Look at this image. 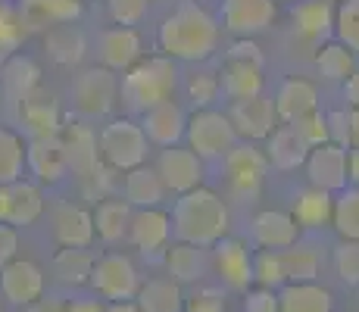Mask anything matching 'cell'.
I'll return each instance as SVG.
<instances>
[{"label":"cell","mask_w":359,"mask_h":312,"mask_svg":"<svg viewBox=\"0 0 359 312\" xmlns=\"http://www.w3.org/2000/svg\"><path fill=\"white\" fill-rule=\"evenodd\" d=\"M219 32H222V25L203 4L184 0L163 19L160 32H156V44H160L163 57L169 60L203 62L216 53Z\"/></svg>","instance_id":"1"},{"label":"cell","mask_w":359,"mask_h":312,"mask_svg":"<svg viewBox=\"0 0 359 312\" xmlns=\"http://www.w3.org/2000/svg\"><path fill=\"white\" fill-rule=\"evenodd\" d=\"M172 231L184 244L212 247L222 238H229L231 212L225 200L210 187H194L188 194H178L175 206H172Z\"/></svg>","instance_id":"2"},{"label":"cell","mask_w":359,"mask_h":312,"mask_svg":"<svg viewBox=\"0 0 359 312\" xmlns=\"http://www.w3.org/2000/svg\"><path fill=\"white\" fill-rule=\"evenodd\" d=\"M175 88H178V66L175 60L163 57V53L141 57L135 66L122 72L119 81V94L131 113H147V109L172 100Z\"/></svg>","instance_id":"3"},{"label":"cell","mask_w":359,"mask_h":312,"mask_svg":"<svg viewBox=\"0 0 359 312\" xmlns=\"http://www.w3.org/2000/svg\"><path fill=\"white\" fill-rule=\"evenodd\" d=\"M147 135L137 122L131 119H113L100 128L97 135V150L100 163L109 165L113 172H131L137 165L147 163Z\"/></svg>","instance_id":"4"},{"label":"cell","mask_w":359,"mask_h":312,"mask_svg":"<svg viewBox=\"0 0 359 312\" xmlns=\"http://www.w3.org/2000/svg\"><path fill=\"white\" fill-rule=\"evenodd\" d=\"M184 141L200 159H222L238 144V131H234L229 113L194 109V116H188Z\"/></svg>","instance_id":"5"},{"label":"cell","mask_w":359,"mask_h":312,"mask_svg":"<svg viewBox=\"0 0 359 312\" xmlns=\"http://www.w3.org/2000/svg\"><path fill=\"white\" fill-rule=\"evenodd\" d=\"M222 172H225V184H229V191L234 197L253 200L259 194L262 182H266V172H269L266 150H259L257 144H250V141L234 144L229 154L222 156Z\"/></svg>","instance_id":"6"},{"label":"cell","mask_w":359,"mask_h":312,"mask_svg":"<svg viewBox=\"0 0 359 312\" xmlns=\"http://www.w3.org/2000/svg\"><path fill=\"white\" fill-rule=\"evenodd\" d=\"M91 284L103 300H135L137 287H141V275H137L135 262L126 253H107L94 259L91 269Z\"/></svg>","instance_id":"7"},{"label":"cell","mask_w":359,"mask_h":312,"mask_svg":"<svg viewBox=\"0 0 359 312\" xmlns=\"http://www.w3.org/2000/svg\"><path fill=\"white\" fill-rule=\"evenodd\" d=\"M116 97H119V79H116L113 69L107 66H94L75 79L72 85V103L81 116H107L116 107Z\"/></svg>","instance_id":"8"},{"label":"cell","mask_w":359,"mask_h":312,"mask_svg":"<svg viewBox=\"0 0 359 312\" xmlns=\"http://www.w3.org/2000/svg\"><path fill=\"white\" fill-rule=\"evenodd\" d=\"M278 16V0H219V25L238 38L266 32Z\"/></svg>","instance_id":"9"},{"label":"cell","mask_w":359,"mask_h":312,"mask_svg":"<svg viewBox=\"0 0 359 312\" xmlns=\"http://www.w3.org/2000/svg\"><path fill=\"white\" fill-rule=\"evenodd\" d=\"M229 119L238 131L241 141H266L275 128H278V113H275V100L269 97H247V100H231L229 109Z\"/></svg>","instance_id":"10"},{"label":"cell","mask_w":359,"mask_h":312,"mask_svg":"<svg viewBox=\"0 0 359 312\" xmlns=\"http://www.w3.org/2000/svg\"><path fill=\"white\" fill-rule=\"evenodd\" d=\"M303 165H306L309 184L319 187V191L341 194L344 187L350 184V178H347V147H341V144H334V141H325V144H319V147H313Z\"/></svg>","instance_id":"11"},{"label":"cell","mask_w":359,"mask_h":312,"mask_svg":"<svg viewBox=\"0 0 359 312\" xmlns=\"http://www.w3.org/2000/svg\"><path fill=\"white\" fill-rule=\"evenodd\" d=\"M156 175L163 178L165 191L188 194L203 182V159H200L191 147H182V144L163 147L160 159H156Z\"/></svg>","instance_id":"12"},{"label":"cell","mask_w":359,"mask_h":312,"mask_svg":"<svg viewBox=\"0 0 359 312\" xmlns=\"http://www.w3.org/2000/svg\"><path fill=\"white\" fill-rule=\"evenodd\" d=\"M60 144H63V154L69 163V172L75 178H88L94 169L100 165V150H97V135L88 128L85 122H63L60 131Z\"/></svg>","instance_id":"13"},{"label":"cell","mask_w":359,"mask_h":312,"mask_svg":"<svg viewBox=\"0 0 359 312\" xmlns=\"http://www.w3.org/2000/svg\"><path fill=\"white\" fill-rule=\"evenodd\" d=\"M0 290L13 306H29L41 294H44V272H41L38 262L32 259H13L0 269Z\"/></svg>","instance_id":"14"},{"label":"cell","mask_w":359,"mask_h":312,"mask_svg":"<svg viewBox=\"0 0 359 312\" xmlns=\"http://www.w3.org/2000/svg\"><path fill=\"white\" fill-rule=\"evenodd\" d=\"M212 269L216 275L229 284L231 290H247L253 284V253L247 250L244 240L238 238H222L212 244Z\"/></svg>","instance_id":"15"},{"label":"cell","mask_w":359,"mask_h":312,"mask_svg":"<svg viewBox=\"0 0 359 312\" xmlns=\"http://www.w3.org/2000/svg\"><path fill=\"white\" fill-rule=\"evenodd\" d=\"M19 125L29 137H53L63 131V109L57 97L47 91H34L19 103Z\"/></svg>","instance_id":"16"},{"label":"cell","mask_w":359,"mask_h":312,"mask_svg":"<svg viewBox=\"0 0 359 312\" xmlns=\"http://www.w3.org/2000/svg\"><path fill=\"white\" fill-rule=\"evenodd\" d=\"M25 165L34 172L41 184H60L69 175V163L63 154V144H60V135L53 137H29L25 144Z\"/></svg>","instance_id":"17"},{"label":"cell","mask_w":359,"mask_h":312,"mask_svg":"<svg viewBox=\"0 0 359 312\" xmlns=\"http://www.w3.org/2000/svg\"><path fill=\"white\" fill-rule=\"evenodd\" d=\"M141 128L150 144L156 147H175L184 141V128H188V113L178 107L175 100H165L160 107L141 113Z\"/></svg>","instance_id":"18"},{"label":"cell","mask_w":359,"mask_h":312,"mask_svg":"<svg viewBox=\"0 0 359 312\" xmlns=\"http://www.w3.org/2000/svg\"><path fill=\"white\" fill-rule=\"evenodd\" d=\"M172 238V216L163 212L160 206H150V210H135L131 212V225H128V240L141 250L144 256L160 253L169 247Z\"/></svg>","instance_id":"19"},{"label":"cell","mask_w":359,"mask_h":312,"mask_svg":"<svg viewBox=\"0 0 359 312\" xmlns=\"http://www.w3.org/2000/svg\"><path fill=\"white\" fill-rule=\"evenodd\" d=\"M250 234H253V244L262 250H287L300 238V225L285 210H262L253 216Z\"/></svg>","instance_id":"20"},{"label":"cell","mask_w":359,"mask_h":312,"mask_svg":"<svg viewBox=\"0 0 359 312\" xmlns=\"http://www.w3.org/2000/svg\"><path fill=\"white\" fill-rule=\"evenodd\" d=\"M19 16L29 32H47L53 25L75 22L81 16L79 0H19Z\"/></svg>","instance_id":"21"},{"label":"cell","mask_w":359,"mask_h":312,"mask_svg":"<svg viewBox=\"0 0 359 312\" xmlns=\"http://www.w3.org/2000/svg\"><path fill=\"white\" fill-rule=\"evenodd\" d=\"M141 57H144L141 34L131 29V25H116V29L103 32L100 60H103L107 69H113V72H126V69H131Z\"/></svg>","instance_id":"22"},{"label":"cell","mask_w":359,"mask_h":312,"mask_svg":"<svg viewBox=\"0 0 359 312\" xmlns=\"http://www.w3.org/2000/svg\"><path fill=\"white\" fill-rule=\"evenodd\" d=\"M53 234L60 247H91L94 240V212L79 203H57L53 210Z\"/></svg>","instance_id":"23"},{"label":"cell","mask_w":359,"mask_h":312,"mask_svg":"<svg viewBox=\"0 0 359 312\" xmlns=\"http://www.w3.org/2000/svg\"><path fill=\"white\" fill-rule=\"evenodd\" d=\"M309 150H313V147H309V144L297 135L294 125H287V122L278 125V128L266 137V159H269V165H275V169H281V172L300 169V165L306 163Z\"/></svg>","instance_id":"24"},{"label":"cell","mask_w":359,"mask_h":312,"mask_svg":"<svg viewBox=\"0 0 359 312\" xmlns=\"http://www.w3.org/2000/svg\"><path fill=\"white\" fill-rule=\"evenodd\" d=\"M294 32L306 41H325L334 32V4L331 0H297L291 10Z\"/></svg>","instance_id":"25"},{"label":"cell","mask_w":359,"mask_h":312,"mask_svg":"<svg viewBox=\"0 0 359 312\" xmlns=\"http://www.w3.org/2000/svg\"><path fill=\"white\" fill-rule=\"evenodd\" d=\"M278 312H334V297L316 281H287L278 290Z\"/></svg>","instance_id":"26"},{"label":"cell","mask_w":359,"mask_h":312,"mask_svg":"<svg viewBox=\"0 0 359 312\" xmlns=\"http://www.w3.org/2000/svg\"><path fill=\"white\" fill-rule=\"evenodd\" d=\"M319 109V91L306 79H285L275 94V113L278 122H297L300 116Z\"/></svg>","instance_id":"27"},{"label":"cell","mask_w":359,"mask_h":312,"mask_svg":"<svg viewBox=\"0 0 359 312\" xmlns=\"http://www.w3.org/2000/svg\"><path fill=\"white\" fill-rule=\"evenodd\" d=\"M206 269H210V259H206L203 247L184 244V240L165 247V272H169L172 281H178V284H197L206 275Z\"/></svg>","instance_id":"28"},{"label":"cell","mask_w":359,"mask_h":312,"mask_svg":"<svg viewBox=\"0 0 359 312\" xmlns=\"http://www.w3.org/2000/svg\"><path fill=\"white\" fill-rule=\"evenodd\" d=\"M131 206L122 197H103L94 210V234L103 244H119L122 238H128V225H131Z\"/></svg>","instance_id":"29"},{"label":"cell","mask_w":359,"mask_h":312,"mask_svg":"<svg viewBox=\"0 0 359 312\" xmlns=\"http://www.w3.org/2000/svg\"><path fill=\"white\" fill-rule=\"evenodd\" d=\"M131 210H150V206H160L165 197V184L156 175V169L150 165H137V169L126 172V184H122Z\"/></svg>","instance_id":"30"},{"label":"cell","mask_w":359,"mask_h":312,"mask_svg":"<svg viewBox=\"0 0 359 312\" xmlns=\"http://www.w3.org/2000/svg\"><path fill=\"white\" fill-rule=\"evenodd\" d=\"M41 88V69L32 57H22V53H13L10 60L4 62V91L13 103H22L29 94H34Z\"/></svg>","instance_id":"31"},{"label":"cell","mask_w":359,"mask_h":312,"mask_svg":"<svg viewBox=\"0 0 359 312\" xmlns=\"http://www.w3.org/2000/svg\"><path fill=\"white\" fill-rule=\"evenodd\" d=\"M222 94L229 100H247V97L262 94V66H253V62H241V60H225L222 69Z\"/></svg>","instance_id":"32"},{"label":"cell","mask_w":359,"mask_h":312,"mask_svg":"<svg viewBox=\"0 0 359 312\" xmlns=\"http://www.w3.org/2000/svg\"><path fill=\"white\" fill-rule=\"evenodd\" d=\"M135 300L141 312H182L184 309L182 284L172 278H150L147 284L137 287Z\"/></svg>","instance_id":"33"},{"label":"cell","mask_w":359,"mask_h":312,"mask_svg":"<svg viewBox=\"0 0 359 312\" xmlns=\"http://www.w3.org/2000/svg\"><path fill=\"white\" fill-rule=\"evenodd\" d=\"M291 216L297 219V225H300V228L331 225V216H334V197H331L328 191H319V187L309 184L306 191H300L294 197Z\"/></svg>","instance_id":"34"},{"label":"cell","mask_w":359,"mask_h":312,"mask_svg":"<svg viewBox=\"0 0 359 312\" xmlns=\"http://www.w3.org/2000/svg\"><path fill=\"white\" fill-rule=\"evenodd\" d=\"M44 47H47V57L57 66H79L81 57H85V34L75 29L72 22L53 25V29L44 32Z\"/></svg>","instance_id":"35"},{"label":"cell","mask_w":359,"mask_h":312,"mask_svg":"<svg viewBox=\"0 0 359 312\" xmlns=\"http://www.w3.org/2000/svg\"><path fill=\"white\" fill-rule=\"evenodd\" d=\"M41 212H44V194H41L38 184L25 182V178H19V182L10 184V216L6 222L10 225H32V222L41 219Z\"/></svg>","instance_id":"36"},{"label":"cell","mask_w":359,"mask_h":312,"mask_svg":"<svg viewBox=\"0 0 359 312\" xmlns=\"http://www.w3.org/2000/svg\"><path fill=\"white\" fill-rule=\"evenodd\" d=\"M91 269L94 256L88 253V247H63L53 256V275H57L60 284H69V287L91 281Z\"/></svg>","instance_id":"37"},{"label":"cell","mask_w":359,"mask_h":312,"mask_svg":"<svg viewBox=\"0 0 359 312\" xmlns=\"http://www.w3.org/2000/svg\"><path fill=\"white\" fill-rule=\"evenodd\" d=\"M316 69L325 81H347L350 75L356 72V53L347 50L341 41H328V44L319 47L316 53Z\"/></svg>","instance_id":"38"},{"label":"cell","mask_w":359,"mask_h":312,"mask_svg":"<svg viewBox=\"0 0 359 312\" xmlns=\"http://www.w3.org/2000/svg\"><path fill=\"white\" fill-rule=\"evenodd\" d=\"M25 144L22 135L13 128H4L0 125V187L4 184H13L22 178V169H25Z\"/></svg>","instance_id":"39"},{"label":"cell","mask_w":359,"mask_h":312,"mask_svg":"<svg viewBox=\"0 0 359 312\" xmlns=\"http://www.w3.org/2000/svg\"><path fill=\"white\" fill-rule=\"evenodd\" d=\"M331 225L337 228L344 240H359V184L344 187L334 197V216Z\"/></svg>","instance_id":"40"},{"label":"cell","mask_w":359,"mask_h":312,"mask_svg":"<svg viewBox=\"0 0 359 312\" xmlns=\"http://www.w3.org/2000/svg\"><path fill=\"white\" fill-rule=\"evenodd\" d=\"M281 259H285V275L287 281H316L319 275V250L316 247H306V244H291L287 250H281Z\"/></svg>","instance_id":"41"},{"label":"cell","mask_w":359,"mask_h":312,"mask_svg":"<svg viewBox=\"0 0 359 312\" xmlns=\"http://www.w3.org/2000/svg\"><path fill=\"white\" fill-rule=\"evenodd\" d=\"M25 34H29V29H25L22 16H19V6L0 0V62H6L16 53V47L25 41Z\"/></svg>","instance_id":"42"},{"label":"cell","mask_w":359,"mask_h":312,"mask_svg":"<svg viewBox=\"0 0 359 312\" xmlns=\"http://www.w3.org/2000/svg\"><path fill=\"white\" fill-rule=\"evenodd\" d=\"M253 281L259 287H285L287 275H285V259H281V250H259L253 253Z\"/></svg>","instance_id":"43"},{"label":"cell","mask_w":359,"mask_h":312,"mask_svg":"<svg viewBox=\"0 0 359 312\" xmlns=\"http://www.w3.org/2000/svg\"><path fill=\"white\" fill-rule=\"evenodd\" d=\"M334 41L359 53V0H341L334 6Z\"/></svg>","instance_id":"44"},{"label":"cell","mask_w":359,"mask_h":312,"mask_svg":"<svg viewBox=\"0 0 359 312\" xmlns=\"http://www.w3.org/2000/svg\"><path fill=\"white\" fill-rule=\"evenodd\" d=\"M334 272L347 287H359V240H341L337 244Z\"/></svg>","instance_id":"45"},{"label":"cell","mask_w":359,"mask_h":312,"mask_svg":"<svg viewBox=\"0 0 359 312\" xmlns=\"http://www.w3.org/2000/svg\"><path fill=\"white\" fill-rule=\"evenodd\" d=\"M219 91H222V85L212 72H194L188 79V100L194 103V109H210Z\"/></svg>","instance_id":"46"},{"label":"cell","mask_w":359,"mask_h":312,"mask_svg":"<svg viewBox=\"0 0 359 312\" xmlns=\"http://www.w3.org/2000/svg\"><path fill=\"white\" fill-rule=\"evenodd\" d=\"M287 125H294L297 135H300L309 147H319V144L331 141V137H328V119H325V113H322V109H313V113L300 116L297 122H287Z\"/></svg>","instance_id":"47"},{"label":"cell","mask_w":359,"mask_h":312,"mask_svg":"<svg viewBox=\"0 0 359 312\" xmlns=\"http://www.w3.org/2000/svg\"><path fill=\"white\" fill-rule=\"evenodd\" d=\"M109 4V16L116 25H137L147 16L150 0H107Z\"/></svg>","instance_id":"48"},{"label":"cell","mask_w":359,"mask_h":312,"mask_svg":"<svg viewBox=\"0 0 359 312\" xmlns=\"http://www.w3.org/2000/svg\"><path fill=\"white\" fill-rule=\"evenodd\" d=\"M244 312H278V294L272 287H253L244 297Z\"/></svg>","instance_id":"49"},{"label":"cell","mask_w":359,"mask_h":312,"mask_svg":"<svg viewBox=\"0 0 359 312\" xmlns=\"http://www.w3.org/2000/svg\"><path fill=\"white\" fill-rule=\"evenodd\" d=\"M229 60H241V62H253V66H266L262 60V50L253 38H238L234 44L229 47Z\"/></svg>","instance_id":"50"},{"label":"cell","mask_w":359,"mask_h":312,"mask_svg":"<svg viewBox=\"0 0 359 312\" xmlns=\"http://www.w3.org/2000/svg\"><path fill=\"white\" fill-rule=\"evenodd\" d=\"M182 312H225V300L216 294V290H200L191 300H184Z\"/></svg>","instance_id":"51"},{"label":"cell","mask_w":359,"mask_h":312,"mask_svg":"<svg viewBox=\"0 0 359 312\" xmlns=\"http://www.w3.org/2000/svg\"><path fill=\"white\" fill-rule=\"evenodd\" d=\"M19 256V231L10 222H0V269Z\"/></svg>","instance_id":"52"},{"label":"cell","mask_w":359,"mask_h":312,"mask_svg":"<svg viewBox=\"0 0 359 312\" xmlns=\"http://www.w3.org/2000/svg\"><path fill=\"white\" fill-rule=\"evenodd\" d=\"M328 119V137L334 144L350 150V119H347V109H334V113L325 116Z\"/></svg>","instance_id":"53"},{"label":"cell","mask_w":359,"mask_h":312,"mask_svg":"<svg viewBox=\"0 0 359 312\" xmlns=\"http://www.w3.org/2000/svg\"><path fill=\"white\" fill-rule=\"evenodd\" d=\"M22 312H66V303L60 300V297H44L41 294L34 303L22 306Z\"/></svg>","instance_id":"54"},{"label":"cell","mask_w":359,"mask_h":312,"mask_svg":"<svg viewBox=\"0 0 359 312\" xmlns=\"http://www.w3.org/2000/svg\"><path fill=\"white\" fill-rule=\"evenodd\" d=\"M344 100H347L350 109L359 107V69H356L353 75H350L347 81H344Z\"/></svg>","instance_id":"55"},{"label":"cell","mask_w":359,"mask_h":312,"mask_svg":"<svg viewBox=\"0 0 359 312\" xmlns=\"http://www.w3.org/2000/svg\"><path fill=\"white\" fill-rule=\"evenodd\" d=\"M66 312H103L100 300H72L66 303Z\"/></svg>","instance_id":"56"},{"label":"cell","mask_w":359,"mask_h":312,"mask_svg":"<svg viewBox=\"0 0 359 312\" xmlns=\"http://www.w3.org/2000/svg\"><path fill=\"white\" fill-rule=\"evenodd\" d=\"M347 178L350 184H359V147L347 150Z\"/></svg>","instance_id":"57"},{"label":"cell","mask_w":359,"mask_h":312,"mask_svg":"<svg viewBox=\"0 0 359 312\" xmlns=\"http://www.w3.org/2000/svg\"><path fill=\"white\" fill-rule=\"evenodd\" d=\"M347 119H350V147H359V107L347 109Z\"/></svg>","instance_id":"58"},{"label":"cell","mask_w":359,"mask_h":312,"mask_svg":"<svg viewBox=\"0 0 359 312\" xmlns=\"http://www.w3.org/2000/svg\"><path fill=\"white\" fill-rule=\"evenodd\" d=\"M103 312H141V309L131 300H116V303H109V306H103Z\"/></svg>","instance_id":"59"},{"label":"cell","mask_w":359,"mask_h":312,"mask_svg":"<svg viewBox=\"0 0 359 312\" xmlns=\"http://www.w3.org/2000/svg\"><path fill=\"white\" fill-rule=\"evenodd\" d=\"M10 216V184L0 187V222H6Z\"/></svg>","instance_id":"60"},{"label":"cell","mask_w":359,"mask_h":312,"mask_svg":"<svg viewBox=\"0 0 359 312\" xmlns=\"http://www.w3.org/2000/svg\"><path fill=\"white\" fill-rule=\"evenodd\" d=\"M194 4H203L206 6V4H216V0H194Z\"/></svg>","instance_id":"61"},{"label":"cell","mask_w":359,"mask_h":312,"mask_svg":"<svg viewBox=\"0 0 359 312\" xmlns=\"http://www.w3.org/2000/svg\"><path fill=\"white\" fill-rule=\"evenodd\" d=\"M331 4H341V0H331Z\"/></svg>","instance_id":"62"},{"label":"cell","mask_w":359,"mask_h":312,"mask_svg":"<svg viewBox=\"0 0 359 312\" xmlns=\"http://www.w3.org/2000/svg\"><path fill=\"white\" fill-rule=\"evenodd\" d=\"M294 4H297V0H294Z\"/></svg>","instance_id":"63"}]
</instances>
